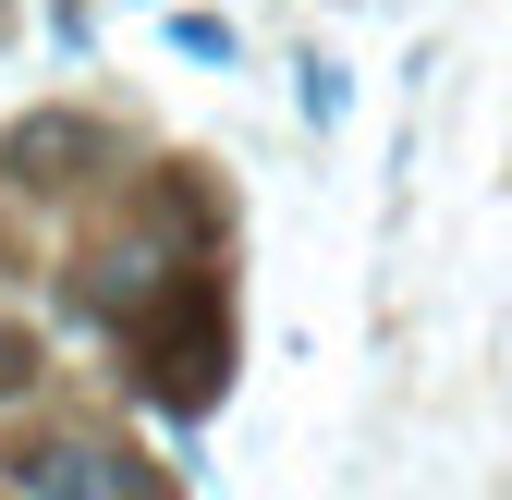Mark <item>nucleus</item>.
<instances>
[{"mask_svg": "<svg viewBox=\"0 0 512 500\" xmlns=\"http://www.w3.org/2000/svg\"><path fill=\"white\" fill-rule=\"evenodd\" d=\"M0 488L13 500H147V476L110 440H74V427H61V440H13L0 452Z\"/></svg>", "mask_w": 512, "mask_h": 500, "instance_id": "obj_1", "label": "nucleus"}, {"mask_svg": "<svg viewBox=\"0 0 512 500\" xmlns=\"http://www.w3.org/2000/svg\"><path fill=\"white\" fill-rule=\"evenodd\" d=\"M98 159H110V135H98V122H74V110L13 122V171H37V183H86Z\"/></svg>", "mask_w": 512, "mask_h": 500, "instance_id": "obj_2", "label": "nucleus"}, {"mask_svg": "<svg viewBox=\"0 0 512 500\" xmlns=\"http://www.w3.org/2000/svg\"><path fill=\"white\" fill-rule=\"evenodd\" d=\"M37 379V342H25V318H0V391H25Z\"/></svg>", "mask_w": 512, "mask_h": 500, "instance_id": "obj_3", "label": "nucleus"}]
</instances>
